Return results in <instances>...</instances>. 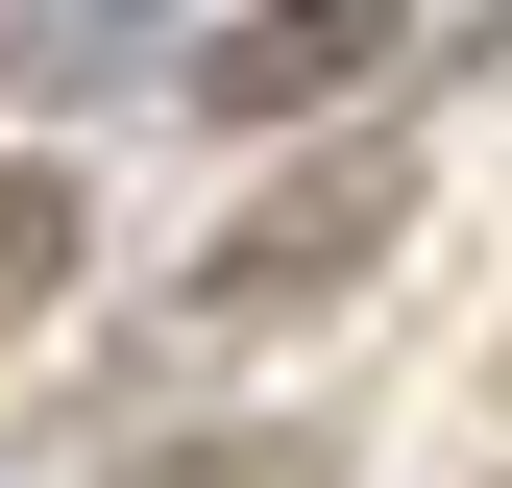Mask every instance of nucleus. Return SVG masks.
<instances>
[{
    "label": "nucleus",
    "mask_w": 512,
    "mask_h": 488,
    "mask_svg": "<svg viewBox=\"0 0 512 488\" xmlns=\"http://www.w3.org/2000/svg\"><path fill=\"white\" fill-rule=\"evenodd\" d=\"M391 220H415V171H391V147H317V171H269V196L171 269V318H196V342H269V318H317V293L391 269Z\"/></svg>",
    "instance_id": "obj_1"
},
{
    "label": "nucleus",
    "mask_w": 512,
    "mask_h": 488,
    "mask_svg": "<svg viewBox=\"0 0 512 488\" xmlns=\"http://www.w3.org/2000/svg\"><path fill=\"white\" fill-rule=\"evenodd\" d=\"M391 49H415V0H244V25L196 49V122H342V98H391Z\"/></svg>",
    "instance_id": "obj_2"
},
{
    "label": "nucleus",
    "mask_w": 512,
    "mask_h": 488,
    "mask_svg": "<svg viewBox=\"0 0 512 488\" xmlns=\"http://www.w3.org/2000/svg\"><path fill=\"white\" fill-rule=\"evenodd\" d=\"M74 171H49V147H0V318H49V293H74Z\"/></svg>",
    "instance_id": "obj_3"
},
{
    "label": "nucleus",
    "mask_w": 512,
    "mask_h": 488,
    "mask_svg": "<svg viewBox=\"0 0 512 488\" xmlns=\"http://www.w3.org/2000/svg\"><path fill=\"white\" fill-rule=\"evenodd\" d=\"M147 49H171L147 0H25V74H147Z\"/></svg>",
    "instance_id": "obj_4"
},
{
    "label": "nucleus",
    "mask_w": 512,
    "mask_h": 488,
    "mask_svg": "<svg viewBox=\"0 0 512 488\" xmlns=\"http://www.w3.org/2000/svg\"><path fill=\"white\" fill-rule=\"evenodd\" d=\"M122 488H317V440H196V464H122Z\"/></svg>",
    "instance_id": "obj_5"
}]
</instances>
